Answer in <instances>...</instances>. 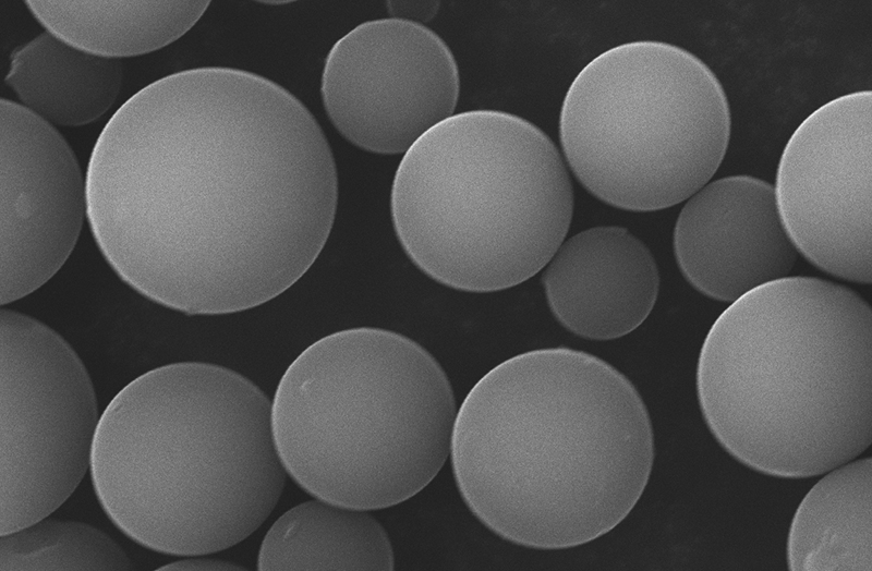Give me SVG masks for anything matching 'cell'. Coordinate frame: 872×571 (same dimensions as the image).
Listing matches in <instances>:
<instances>
[{
	"mask_svg": "<svg viewBox=\"0 0 872 571\" xmlns=\"http://www.w3.org/2000/svg\"><path fill=\"white\" fill-rule=\"evenodd\" d=\"M85 180L112 269L190 315L288 290L324 248L338 204L334 154L311 111L274 81L225 66L180 71L129 98Z\"/></svg>",
	"mask_w": 872,
	"mask_h": 571,
	"instance_id": "cell-1",
	"label": "cell"
},
{
	"mask_svg": "<svg viewBox=\"0 0 872 571\" xmlns=\"http://www.w3.org/2000/svg\"><path fill=\"white\" fill-rule=\"evenodd\" d=\"M450 457L461 497L487 529L519 546L565 549L631 512L652 472L654 436L625 375L592 354L546 348L473 386Z\"/></svg>",
	"mask_w": 872,
	"mask_h": 571,
	"instance_id": "cell-2",
	"label": "cell"
},
{
	"mask_svg": "<svg viewBox=\"0 0 872 571\" xmlns=\"http://www.w3.org/2000/svg\"><path fill=\"white\" fill-rule=\"evenodd\" d=\"M90 477L111 522L145 548L204 556L254 533L286 470L271 402L227 367L182 362L144 373L107 405Z\"/></svg>",
	"mask_w": 872,
	"mask_h": 571,
	"instance_id": "cell-3",
	"label": "cell"
},
{
	"mask_svg": "<svg viewBox=\"0 0 872 571\" xmlns=\"http://www.w3.org/2000/svg\"><path fill=\"white\" fill-rule=\"evenodd\" d=\"M701 413L743 465L780 478L824 474L872 441V312L855 291L786 277L732 302L697 367Z\"/></svg>",
	"mask_w": 872,
	"mask_h": 571,
	"instance_id": "cell-4",
	"label": "cell"
},
{
	"mask_svg": "<svg viewBox=\"0 0 872 571\" xmlns=\"http://www.w3.org/2000/svg\"><path fill=\"white\" fill-rule=\"evenodd\" d=\"M450 382L422 345L380 328H351L308 345L271 402L286 472L331 503L375 510L425 488L450 454Z\"/></svg>",
	"mask_w": 872,
	"mask_h": 571,
	"instance_id": "cell-5",
	"label": "cell"
},
{
	"mask_svg": "<svg viewBox=\"0 0 872 571\" xmlns=\"http://www.w3.org/2000/svg\"><path fill=\"white\" fill-rule=\"evenodd\" d=\"M393 229L428 277L469 292L542 270L573 214L566 162L540 127L498 110L455 113L404 154L390 192Z\"/></svg>",
	"mask_w": 872,
	"mask_h": 571,
	"instance_id": "cell-6",
	"label": "cell"
},
{
	"mask_svg": "<svg viewBox=\"0 0 872 571\" xmlns=\"http://www.w3.org/2000/svg\"><path fill=\"white\" fill-rule=\"evenodd\" d=\"M727 96L695 54L658 40L609 48L574 77L559 141L578 181L604 203L665 209L711 181L730 138Z\"/></svg>",
	"mask_w": 872,
	"mask_h": 571,
	"instance_id": "cell-7",
	"label": "cell"
},
{
	"mask_svg": "<svg viewBox=\"0 0 872 571\" xmlns=\"http://www.w3.org/2000/svg\"><path fill=\"white\" fill-rule=\"evenodd\" d=\"M100 416L71 345L27 315L0 312V535L48 518L90 466Z\"/></svg>",
	"mask_w": 872,
	"mask_h": 571,
	"instance_id": "cell-8",
	"label": "cell"
},
{
	"mask_svg": "<svg viewBox=\"0 0 872 571\" xmlns=\"http://www.w3.org/2000/svg\"><path fill=\"white\" fill-rule=\"evenodd\" d=\"M460 93L456 59L424 24L386 17L363 22L326 56L320 96L349 143L379 155L404 154L455 114Z\"/></svg>",
	"mask_w": 872,
	"mask_h": 571,
	"instance_id": "cell-9",
	"label": "cell"
},
{
	"mask_svg": "<svg viewBox=\"0 0 872 571\" xmlns=\"http://www.w3.org/2000/svg\"><path fill=\"white\" fill-rule=\"evenodd\" d=\"M773 189L797 252L827 274L870 283L871 90L810 113L784 147Z\"/></svg>",
	"mask_w": 872,
	"mask_h": 571,
	"instance_id": "cell-10",
	"label": "cell"
},
{
	"mask_svg": "<svg viewBox=\"0 0 872 571\" xmlns=\"http://www.w3.org/2000/svg\"><path fill=\"white\" fill-rule=\"evenodd\" d=\"M87 216L71 147L21 104L0 101V302L45 284L72 253Z\"/></svg>",
	"mask_w": 872,
	"mask_h": 571,
	"instance_id": "cell-11",
	"label": "cell"
},
{
	"mask_svg": "<svg viewBox=\"0 0 872 571\" xmlns=\"http://www.w3.org/2000/svg\"><path fill=\"white\" fill-rule=\"evenodd\" d=\"M674 229L678 266L693 288L735 302L786 278L797 259L773 186L751 175L710 181L693 193Z\"/></svg>",
	"mask_w": 872,
	"mask_h": 571,
	"instance_id": "cell-12",
	"label": "cell"
},
{
	"mask_svg": "<svg viewBox=\"0 0 872 571\" xmlns=\"http://www.w3.org/2000/svg\"><path fill=\"white\" fill-rule=\"evenodd\" d=\"M542 282L562 327L585 339L611 340L650 315L659 275L641 240L626 228L600 226L564 240L544 266Z\"/></svg>",
	"mask_w": 872,
	"mask_h": 571,
	"instance_id": "cell-13",
	"label": "cell"
},
{
	"mask_svg": "<svg viewBox=\"0 0 872 571\" xmlns=\"http://www.w3.org/2000/svg\"><path fill=\"white\" fill-rule=\"evenodd\" d=\"M804 496L787 538L791 571L872 570V460L828 472Z\"/></svg>",
	"mask_w": 872,
	"mask_h": 571,
	"instance_id": "cell-14",
	"label": "cell"
},
{
	"mask_svg": "<svg viewBox=\"0 0 872 571\" xmlns=\"http://www.w3.org/2000/svg\"><path fill=\"white\" fill-rule=\"evenodd\" d=\"M122 80L119 60L82 50L46 31L13 51L5 84L24 108L49 124L81 126L112 107Z\"/></svg>",
	"mask_w": 872,
	"mask_h": 571,
	"instance_id": "cell-15",
	"label": "cell"
},
{
	"mask_svg": "<svg viewBox=\"0 0 872 571\" xmlns=\"http://www.w3.org/2000/svg\"><path fill=\"white\" fill-rule=\"evenodd\" d=\"M390 540L367 510L316 498L279 517L257 558L262 571L393 569Z\"/></svg>",
	"mask_w": 872,
	"mask_h": 571,
	"instance_id": "cell-16",
	"label": "cell"
},
{
	"mask_svg": "<svg viewBox=\"0 0 872 571\" xmlns=\"http://www.w3.org/2000/svg\"><path fill=\"white\" fill-rule=\"evenodd\" d=\"M209 3L207 0L25 2L47 32L82 50L117 60L149 53L178 40L198 22Z\"/></svg>",
	"mask_w": 872,
	"mask_h": 571,
	"instance_id": "cell-17",
	"label": "cell"
},
{
	"mask_svg": "<svg viewBox=\"0 0 872 571\" xmlns=\"http://www.w3.org/2000/svg\"><path fill=\"white\" fill-rule=\"evenodd\" d=\"M124 550L102 531L76 521L41 519L0 535V571H130Z\"/></svg>",
	"mask_w": 872,
	"mask_h": 571,
	"instance_id": "cell-18",
	"label": "cell"
},
{
	"mask_svg": "<svg viewBox=\"0 0 872 571\" xmlns=\"http://www.w3.org/2000/svg\"><path fill=\"white\" fill-rule=\"evenodd\" d=\"M158 571H237L244 568L220 559L197 556L175 560L157 569Z\"/></svg>",
	"mask_w": 872,
	"mask_h": 571,
	"instance_id": "cell-19",
	"label": "cell"
},
{
	"mask_svg": "<svg viewBox=\"0 0 872 571\" xmlns=\"http://www.w3.org/2000/svg\"><path fill=\"white\" fill-rule=\"evenodd\" d=\"M392 7L389 8L391 17L402 19L415 23L423 24L422 22L428 21L435 16L438 10V2H389Z\"/></svg>",
	"mask_w": 872,
	"mask_h": 571,
	"instance_id": "cell-20",
	"label": "cell"
}]
</instances>
